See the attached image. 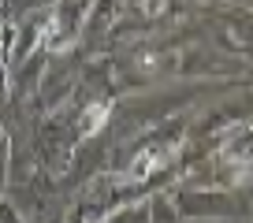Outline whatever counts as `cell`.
Here are the masks:
<instances>
[{
    "label": "cell",
    "instance_id": "1",
    "mask_svg": "<svg viewBox=\"0 0 253 223\" xmlns=\"http://www.w3.org/2000/svg\"><path fill=\"white\" fill-rule=\"evenodd\" d=\"M108 119V108L104 104H93L89 108V127H86V134H93V130H101V123Z\"/></svg>",
    "mask_w": 253,
    "mask_h": 223
}]
</instances>
